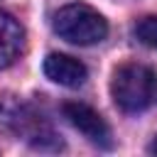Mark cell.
Instances as JSON below:
<instances>
[{
    "label": "cell",
    "mask_w": 157,
    "mask_h": 157,
    "mask_svg": "<svg viewBox=\"0 0 157 157\" xmlns=\"http://www.w3.org/2000/svg\"><path fill=\"white\" fill-rule=\"evenodd\" d=\"M110 96L125 113H142L157 103V71L147 64L128 61L113 71Z\"/></svg>",
    "instance_id": "obj_1"
},
{
    "label": "cell",
    "mask_w": 157,
    "mask_h": 157,
    "mask_svg": "<svg viewBox=\"0 0 157 157\" xmlns=\"http://www.w3.org/2000/svg\"><path fill=\"white\" fill-rule=\"evenodd\" d=\"M54 32L69 42V44H76V47H91V44H98L105 39L108 34V22L105 17L86 5V2H69L64 7H59L54 12Z\"/></svg>",
    "instance_id": "obj_2"
},
{
    "label": "cell",
    "mask_w": 157,
    "mask_h": 157,
    "mask_svg": "<svg viewBox=\"0 0 157 157\" xmlns=\"http://www.w3.org/2000/svg\"><path fill=\"white\" fill-rule=\"evenodd\" d=\"M61 113L64 118L69 120V125H74L86 140H91L93 145L98 147H110L113 145V135H110V128L108 123L101 118L98 110H93L91 105L81 103V101H66L61 105Z\"/></svg>",
    "instance_id": "obj_3"
},
{
    "label": "cell",
    "mask_w": 157,
    "mask_h": 157,
    "mask_svg": "<svg viewBox=\"0 0 157 157\" xmlns=\"http://www.w3.org/2000/svg\"><path fill=\"white\" fill-rule=\"evenodd\" d=\"M44 74L49 81L66 86V88H78L88 78V69L78 59H74L69 54H56V52L44 59Z\"/></svg>",
    "instance_id": "obj_4"
},
{
    "label": "cell",
    "mask_w": 157,
    "mask_h": 157,
    "mask_svg": "<svg viewBox=\"0 0 157 157\" xmlns=\"http://www.w3.org/2000/svg\"><path fill=\"white\" fill-rule=\"evenodd\" d=\"M25 49V27L0 10V69H7L20 59Z\"/></svg>",
    "instance_id": "obj_5"
},
{
    "label": "cell",
    "mask_w": 157,
    "mask_h": 157,
    "mask_svg": "<svg viewBox=\"0 0 157 157\" xmlns=\"http://www.w3.org/2000/svg\"><path fill=\"white\" fill-rule=\"evenodd\" d=\"M132 34L140 44L150 47V49H157V15H145L135 22L132 27Z\"/></svg>",
    "instance_id": "obj_6"
},
{
    "label": "cell",
    "mask_w": 157,
    "mask_h": 157,
    "mask_svg": "<svg viewBox=\"0 0 157 157\" xmlns=\"http://www.w3.org/2000/svg\"><path fill=\"white\" fill-rule=\"evenodd\" d=\"M147 150H150V152H152V155H157V135H155V140H152V142H150V147H147Z\"/></svg>",
    "instance_id": "obj_7"
}]
</instances>
